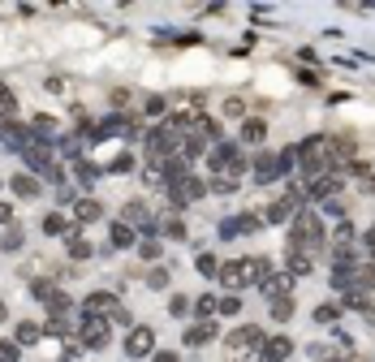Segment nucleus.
Listing matches in <instances>:
<instances>
[{
  "label": "nucleus",
  "instance_id": "obj_20",
  "mask_svg": "<svg viewBox=\"0 0 375 362\" xmlns=\"http://www.w3.org/2000/svg\"><path fill=\"white\" fill-rule=\"evenodd\" d=\"M13 190H17L22 198H35V194H39V181L27 177V173H17V177H13Z\"/></svg>",
  "mask_w": 375,
  "mask_h": 362
},
{
  "label": "nucleus",
  "instance_id": "obj_27",
  "mask_svg": "<svg viewBox=\"0 0 375 362\" xmlns=\"http://www.w3.org/2000/svg\"><path fill=\"white\" fill-rule=\"evenodd\" d=\"M138 254H142V259H160V242H156V238H142V242H138Z\"/></svg>",
  "mask_w": 375,
  "mask_h": 362
},
{
  "label": "nucleus",
  "instance_id": "obj_35",
  "mask_svg": "<svg viewBox=\"0 0 375 362\" xmlns=\"http://www.w3.org/2000/svg\"><path fill=\"white\" fill-rule=\"evenodd\" d=\"M224 113H229V117H242L246 103H242V99H229V103H224Z\"/></svg>",
  "mask_w": 375,
  "mask_h": 362
},
{
  "label": "nucleus",
  "instance_id": "obj_17",
  "mask_svg": "<svg viewBox=\"0 0 375 362\" xmlns=\"http://www.w3.org/2000/svg\"><path fill=\"white\" fill-rule=\"evenodd\" d=\"M367 289H375V263L354 268V294H367Z\"/></svg>",
  "mask_w": 375,
  "mask_h": 362
},
{
  "label": "nucleus",
  "instance_id": "obj_11",
  "mask_svg": "<svg viewBox=\"0 0 375 362\" xmlns=\"http://www.w3.org/2000/svg\"><path fill=\"white\" fill-rule=\"evenodd\" d=\"M259 289H263V298L272 302V298H289V289H293V276L289 272H272L263 284H259Z\"/></svg>",
  "mask_w": 375,
  "mask_h": 362
},
{
  "label": "nucleus",
  "instance_id": "obj_7",
  "mask_svg": "<svg viewBox=\"0 0 375 362\" xmlns=\"http://www.w3.org/2000/svg\"><path fill=\"white\" fill-rule=\"evenodd\" d=\"M82 310H87V319H112L117 310H121V302H117V294H87V302H82Z\"/></svg>",
  "mask_w": 375,
  "mask_h": 362
},
{
  "label": "nucleus",
  "instance_id": "obj_2",
  "mask_svg": "<svg viewBox=\"0 0 375 362\" xmlns=\"http://www.w3.org/2000/svg\"><path fill=\"white\" fill-rule=\"evenodd\" d=\"M272 276V263L259 254L250 259H233V263H220V280L229 284V289H246V284H263Z\"/></svg>",
  "mask_w": 375,
  "mask_h": 362
},
{
  "label": "nucleus",
  "instance_id": "obj_30",
  "mask_svg": "<svg viewBox=\"0 0 375 362\" xmlns=\"http://www.w3.org/2000/svg\"><path fill=\"white\" fill-rule=\"evenodd\" d=\"M147 284H152V289H164V284H168V272H164V268H156L152 276H147Z\"/></svg>",
  "mask_w": 375,
  "mask_h": 362
},
{
  "label": "nucleus",
  "instance_id": "obj_24",
  "mask_svg": "<svg viewBox=\"0 0 375 362\" xmlns=\"http://www.w3.org/2000/svg\"><path fill=\"white\" fill-rule=\"evenodd\" d=\"M337 315H341V306H337V302H323V306L315 310V319H319V324H332Z\"/></svg>",
  "mask_w": 375,
  "mask_h": 362
},
{
  "label": "nucleus",
  "instance_id": "obj_34",
  "mask_svg": "<svg viewBox=\"0 0 375 362\" xmlns=\"http://www.w3.org/2000/svg\"><path fill=\"white\" fill-rule=\"evenodd\" d=\"M17 246H22V233L9 229V233H5V250H17Z\"/></svg>",
  "mask_w": 375,
  "mask_h": 362
},
{
  "label": "nucleus",
  "instance_id": "obj_26",
  "mask_svg": "<svg viewBox=\"0 0 375 362\" xmlns=\"http://www.w3.org/2000/svg\"><path fill=\"white\" fill-rule=\"evenodd\" d=\"M43 233H52V238H57V233H65V216H43Z\"/></svg>",
  "mask_w": 375,
  "mask_h": 362
},
{
  "label": "nucleus",
  "instance_id": "obj_28",
  "mask_svg": "<svg viewBox=\"0 0 375 362\" xmlns=\"http://www.w3.org/2000/svg\"><path fill=\"white\" fill-rule=\"evenodd\" d=\"M198 272H203V276H220V263H216V254H198Z\"/></svg>",
  "mask_w": 375,
  "mask_h": 362
},
{
  "label": "nucleus",
  "instance_id": "obj_29",
  "mask_svg": "<svg viewBox=\"0 0 375 362\" xmlns=\"http://www.w3.org/2000/svg\"><path fill=\"white\" fill-rule=\"evenodd\" d=\"M0 362H17V341H0Z\"/></svg>",
  "mask_w": 375,
  "mask_h": 362
},
{
  "label": "nucleus",
  "instance_id": "obj_33",
  "mask_svg": "<svg viewBox=\"0 0 375 362\" xmlns=\"http://www.w3.org/2000/svg\"><path fill=\"white\" fill-rule=\"evenodd\" d=\"M237 310H242V298H224L220 302V315H237Z\"/></svg>",
  "mask_w": 375,
  "mask_h": 362
},
{
  "label": "nucleus",
  "instance_id": "obj_25",
  "mask_svg": "<svg viewBox=\"0 0 375 362\" xmlns=\"http://www.w3.org/2000/svg\"><path fill=\"white\" fill-rule=\"evenodd\" d=\"M69 254H73V259H87V254H91V246L78 238V233H69Z\"/></svg>",
  "mask_w": 375,
  "mask_h": 362
},
{
  "label": "nucleus",
  "instance_id": "obj_13",
  "mask_svg": "<svg viewBox=\"0 0 375 362\" xmlns=\"http://www.w3.org/2000/svg\"><path fill=\"white\" fill-rule=\"evenodd\" d=\"M73 216H78V224H91V220L104 216V207H99L95 198H78V203H73Z\"/></svg>",
  "mask_w": 375,
  "mask_h": 362
},
{
  "label": "nucleus",
  "instance_id": "obj_38",
  "mask_svg": "<svg viewBox=\"0 0 375 362\" xmlns=\"http://www.w3.org/2000/svg\"><path fill=\"white\" fill-rule=\"evenodd\" d=\"M9 220H13V207H9V203H0V224H9Z\"/></svg>",
  "mask_w": 375,
  "mask_h": 362
},
{
  "label": "nucleus",
  "instance_id": "obj_32",
  "mask_svg": "<svg viewBox=\"0 0 375 362\" xmlns=\"http://www.w3.org/2000/svg\"><path fill=\"white\" fill-rule=\"evenodd\" d=\"M73 173H78V181H82V186H91V181L99 177V173H95L91 164H78V168H73Z\"/></svg>",
  "mask_w": 375,
  "mask_h": 362
},
{
  "label": "nucleus",
  "instance_id": "obj_8",
  "mask_svg": "<svg viewBox=\"0 0 375 362\" xmlns=\"http://www.w3.org/2000/svg\"><path fill=\"white\" fill-rule=\"evenodd\" d=\"M125 354H130V358L156 354V332L152 328H130V336H125Z\"/></svg>",
  "mask_w": 375,
  "mask_h": 362
},
{
  "label": "nucleus",
  "instance_id": "obj_18",
  "mask_svg": "<svg viewBox=\"0 0 375 362\" xmlns=\"http://www.w3.org/2000/svg\"><path fill=\"white\" fill-rule=\"evenodd\" d=\"M263 138H267V125H263V121H246V125H242V143H255V147H259Z\"/></svg>",
  "mask_w": 375,
  "mask_h": 362
},
{
  "label": "nucleus",
  "instance_id": "obj_19",
  "mask_svg": "<svg viewBox=\"0 0 375 362\" xmlns=\"http://www.w3.org/2000/svg\"><path fill=\"white\" fill-rule=\"evenodd\" d=\"M267 310H272V319H281V324H285V319H293V298H272Z\"/></svg>",
  "mask_w": 375,
  "mask_h": 362
},
{
  "label": "nucleus",
  "instance_id": "obj_31",
  "mask_svg": "<svg viewBox=\"0 0 375 362\" xmlns=\"http://www.w3.org/2000/svg\"><path fill=\"white\" fill-rule=\"evenodd\" d=\"M13 113V95H9V87H0V117H9Z\"/></svg>",
  "mask_w": 375,
  "mask_h": 362
},
{
  "label": "nucleus",
  "instance_id": "obj_16",
  "mask_svg": "<svg viewBox=\"0 0 375 362\" xmlns=\"http://www.w3.org/2000/svg\"><path fill=\"white\" fill-rule=\"evenodd\" d=\"M212 336H216V324L203 319V324H194V328L186 332V345H203V341H212Z\"/></svg>",
  "mask_w": 375,
  "mask_h": 362
},
{
  "label": "nucleus",
  "instance_id": "obj_3",
  "mask_svg": "<svg viewBox=\"0 0 375 362\" xmlns=\"http://www.w3.org/2000/svg\"><path fill=\"white\" fill-rule=\"evenodd\" d=\"M289 246H293V250H307V254L323 246V224H319V216H315V212H297V216H293Z\"/></svg>",
  "mask_w": 375,
  "mask_h": 362
},
{
  "label": "nucleus",
  "instance_id": "obj_5",
  "mask_svg": "<svg viewBox=\"0 0 375 362\" xmlns=\"http://www.w3.org/2000/svg\"><path fill=\"white\" fill-rule=\"evenodd\" d=\"M203 177H194V173H186L182 181H172V186H168V194H172V203H177V207H186V203H194V198H203Z\"/></svg>",
  "mask_w": 375,
  "mask_h": 362
},
{
  "label": "nucleus",
  "instance_id": "obj_22",
  "mask_svg": "<svg viewBox=\"0 0 375 362\" xmlns=\"http://www.w3.org/2000/svg\"><path fill=\"white\" fill-rule=\"evenodd\" d=\"M194 315H198V319H212V315H220V302L203 294V298H198V302H194Z\"/></svg>",
  "mask_w": 375,
  "mask_h": 362
},
{
  "label": "nucleus",
  "instance_id": "obj_36",
  "mask_svg": "<svg viewBox=\"0 0 375 362\" xmlns=\"http://www.w3.org/2000/svg\"><path fill=\"white\" fill-rule=\"evenodd\" d=\"M362 246H367V250H371V254H375V224H371V229H367V233H362Z\"/></svg>",
  "mask_w": 375,
  "mask_h": 362
},
{
  "label": "nucleus",
  "instance_id": "obj_15",
  "mask_svg": "<svg viewBox=\"0 0 375 362\" xmlns=\"http://www.w3.org/2000/svg\"><path fill=\"white\" fill-rule=\"evenodd\" d=\"M289 276H311V254L289 246Z\"/></svg>",
  "mask_w": 375,
  "mask_h": 362
},
{
  "label": "nucleus",
  "instance_id": "obj_9",
  "mask_svg": "<svg viewBox=\"0 0 375 362\" xmlns=\"http://www.w3.org/2000/svg\"><path fill=\"white\" fill-rule=\"evenodd\" d=\"M250 168H255V181H263V186L277 181V177H285L281 173V155H272V151H259L255 160H250Z\"/></svg>",
  "mask_w": 375,
  "mask_h": 362
},
{
  "label": "nucleus",
  "instance_id": "obj_23",
  "mask_svg": "<svg viewBox=\"0 0 375 362\" xmlns=\"http://www.w3.org/2000/svg\"><path fill=\"white\" fill-rule=\"evenodd\" d=\"M125 224H152V216H147L142 203H130V207H125Z\"/></svg>",
  "mask_w": 375,
  "mask_h": 362
},
{
  "label": "nucleus",
  "instance_id": "obj_12",
  "mask_svg": "<svg viewBox=\"0 0 375 362\" xmlns=\"http://www.w3.org/2000/svg\"><path fill=\"white\" fill-rule=\"evenodd\" d=\"M293 354V341L289 336H272V341L263 345V362H285Z\"/></svg>",
  "mask_w": 375,
  "mask_h": 362
},
{
  "label": "nucleus",
  "instance_id": "obj_14",
  "mask_svg": "<svg viewBox=\"0 0 375 362\" xmlns=\"http://www.w3.org/2000/svg\"><path fill=\"white\" fill-rule=\"evenodd\" d=\"M108 238H112V246H117V250H130V246L138 242V238H134V224H125V220H117V224H112Z\"/></svg>",
  "mask_w": 375,
  "mask_h": 362
},
{
  "label": "nucleus",
  "instance_id": "obj_37",
  "mask_svg": "<svg viewBox=\"0 0 375 362\" xmlns=\"http://www.w3.org/2000/svg\"><path fill=\"white\" fill-rule=\"evenodd\" d=\"M152 362H182V358H177V354H172V349H160V354H156Z\"/></svg>",
  "mask_w": 375,
  "mask_h": 362
},
{
  "label": "nucleus",
  "instance_id": "obj_6",
  "mask_svg": "<svg viewBox=\"0 0 375 362\" xmlns=\"http://www.w3.org/2000/svg\"><path fill=\"white\" fill-rule=\"evenodd\" d=\"M297 212H302V194H285V198H277V203L263 212V220H267V224H285V220H293Z\"/></svg>",
  "mask_w": 375,
  "mask_h": 362
},
{
  "label": "nucleus",
  "instance_id": "obj_21",
  "mask_svg": "<svg viewBox=\"0 0 375 362\" xmlns=\"http://www.w3.org/2000/svg\"><path fill=\"white\" fill-rule=\"evenodd\" d=\"M39 336H43L39 324H31V319H27V324H17V345H35Z\"/></svg>",
  "mask_w": 375,
  "mask_h": 362
},
{
  "label": "nucleus",
  "instance_id": "obj_1",
  "mask_svg": "<svg viewBox=\"0 0 375 362\" xmlns=\"http://www.w3.org/2000/svg\"><path fill=\"white\" fill-rule=\"evenodd\" d=\"M246 168H250V164H246V155L237 151V143H216V147H212V173H216V177H212V190H220V194L233 190L237 177H242Z\"/></svg>",
  "mask_w": 375,
  "mask_h": 362
},
{
  "label": "nucleus",
  "instance_id": "obj_4",
  "mask_svg": "<svg viewBox=\"0 0 375 362\" xmlns=\"http://www.w3.org/2000/svg\"><path fill=\"white\" fill-rule=\"evenodd\" d=\"M259 345H267V341H263V328H255V324H242V328L229 332V349H233V358L246 354V349H259Z\"/></svg>",
  "mask_w": 375,
  "mask_h": 362
},
{
  "label": "nucleus",
  "instance_id": "obj_39",
  "mask_svg": "<svg viewBox=\"0 0 375 362\" xmlns=\"http://www.w3.org/2000/svg\"><path fill=\"white\" fill-rule=\"evenodd\" d=\"M5 315H9V310H5V302H0V319H5Z\"/></svg>",
  "mask_w": 375,
  "mask_h": 362
},
{
  "label": "nucleus",
  "instance_id": "obj_10",
  "mask_svg": "<svg viewBox=\"0 0 375 362\" xmlns=\"http://www.w3.org/2000/svg\"><path fill=\"white\" fill-rule=\"evenodd\" d=\"M108 345V324L104 319H82V349H104Z\"/></svg>",
  "mask_w": 375,
  "mask_h": 362
}]
</instances>
